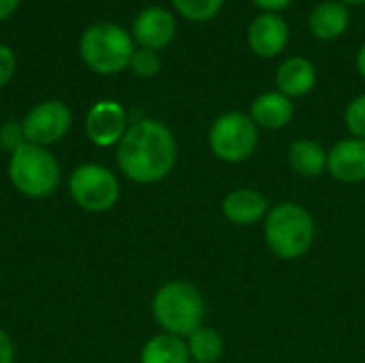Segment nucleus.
Segmentation results:
<instances>
[{"label": "nucleus", "instance_id": "obj_1", "mask_svg": "<svg viewBox=\"0 0 365 363\" xmlns=\"http://www.w3.org/2000/svg\"><path fill=\"white\" fill-rule=\"evenodd\" d=\"M118 167L135 184L163 182L178 163V141L167 124L143 118L128 126L118 143Z\"/></svg>", "mask_w": 365, "mask_h": 363}, {"label": "nucleus", "instance_id": "obj_2", "mask_svg": "<svg viewBox=\"0 0 365 363\" xmlns=\"http://www.w3.org/2000/svg\"><path fill=\"white\" fill-rule=\"evenodd\" d=\"M263 240L274 257L282 261L302 259L317 240L314 216L295 201H282L269 208L263 220Z\"/></svg>", "mask_w": 365, "mask_h": 363}, {"label": "nucleus", "instance_id": "obj_3", "mask_svg": "<svg viewBox=\"0 0 365 363\" xmlns=\"http://www.w3.org/2000/svg\"><path fill=\"white\" fill-rule=\"evenodd\" d=\"M152 317L165 334L186 340L190 334L203 327V295L186 280L165 282L152 297Z\"/></svg>", "mask_w": 365, "mask_h": 363}, {"label": "nucleus", "instance_id": "obj_4", "mask_svg": "<svg viewBox=\"0 0 365 363\" xmlns=\"http://www.w3.org/2000/svg\"><path fill=\"white\" fill-rule=\"evenodd\" d=\"M6 173L13 188L28 199H45L53 195L62 178L56 156L47 148L28 141L11 152Z\"/></svg>", "mask_w": 365, "mask_h": 363}, {"label": "nucleus", "instance_id": "obj_5", "mask_svg": "<svg viewBox=\"0 0 365 363\" xmlns=\"http://www.w3.org/2000/svg\"><path fill=\"white\" fill-rule=\"evenodd\" d=\"M81 60L98 75H115L130 66L135 53L133 36L118 24L101 21L90 26L79 43Z\"/></svg>", "mask_w": 365, "mask_h": 363}, {"label": "nucleus", "instance_id": "obj_6", "mask_svg": "<svg viewBox=\"0 0 365 363\" xmlns=\"http://www.w3.org/2000/svg\"><path fill=\"white\" fill-rule=\"evenodd\" d=\"M207 143L212 154L229 165L246 163L259 145V126L242 111H229L214 120Z\"/></svg>", "mask_w": 365, "mask_h": 363}, {"label": "nucleus", "instance_id": "obj_7", "mask_svg": "<svg viewBox=\"0 0 365 363\" xmlns=\"http://www.w3.org/2000/svg\"><path fill=\"white\" fill-rule=\"evenodd\" d=\"M71 199L86 212L103 214L115 208L120 201L118 175L98 163L77 165L68 175Z\"/></svg>", "mask_w": 365, "mask_h": 363}, {"label": "nucleus", "instance_id": "obj_8", "mask_svg": "<svg viewBox=\"0 0 365 363\" xmlns=\"http://www.w3.org/2000/svg\"><path fill=\"white\" fill-rule=\"evenodd\" d=\"M71 122V109L62 101H43L26 113L21 126L28 143L49 148L68 133Z\"/></svg>", "mask_w": 365, "mask_h": 363}, {"label": "nucleus", "instance_id": "obj_9", "mask_svg": "<svg viewBox=\"0 0 365 363\" xmlns=\"http://www.w3.org/2000/svg\"><path fill=\"white\" fill-rule=\"evenodd\" d=\"M128 131L126 109L118 101H98L86 116V135L98 148L118 145Z\"/></svg>", "mask_w": 365, "mask_h": 363}, {"label": "nucleus", "instance_id": "obj_10", "mask_svg": "<svg viewBox=\"0 0 365 363\" xmlns=\"http://www.w3.org/2000/svg\"><path fill=\"white\" fill-rule=\"evenodd\" d=\"M327 173L342 184L365 182V139L346 137L327 152Z\"/></svg>", "mask_w": 365, "mask_h": 363}, {"label": "nucleus", "instance_id": "obj_11", "mask_svg": "<svg viewBox=\"0 0 365 363\" xmlns=\"http://www.w3.org/2000/svg\"><path fill=\"white\" fill-rule=\"evenodd\" d=\"M289 43V26L278 13H261L248 28V45L261 58H276Z\"/></svg>", "mask_w": 365, "mask_h": 363}, {"label": "nucleus", "instance_id": "obj_12", "mask_svg": "<svg viewBox=\"0 0 365 363\" xmlns=\"http://www.w3.org/2000/svg\"><path fill=\"white\" fill-rule=\"evenodd\" d=\"M133 36L141 47L163 49L175 36V17L163 6H148L135 17Z\"/></svg>", "mask_w": 365, "mask_h": 363}, {"label": "nucleus", "instance_id": "obj_13", "mask_svg": "<svg viewBox=\"0 0 365 363\" xmlns=\"http://www.w3.org/2000/svg\"><path fill=\"white\" fill-rule=\"evenodd\" d=\"M220 210L229 223H233L237 227H248V225H257V223L265 220V216L269 212V201L263 193L242 186V188H233L231 193L225 195Z\"/></svg>", "mask_w": 365, "mask_h": 363}, {"label": "nucleus", "instance_id": "obj_14", "mask_svg": "<svg viewBox=\"0 0 365 363\" xmlns=\"http://www.w3.org/2000/svg\"><path fill=\"white\" fill-rule=\"evenodd\" d=\"M293 116H295L293 98L284 96L278 90L259 94L250 105V118L259 128L280 131L291 124Z\"/></svg>", "mask_w": 365, "mask_h": 363}, {"label": "nucleus", "instance_id": "obj_15", "mask_svg": "<svg viewBox=\"0 0 365 363\" xmlns=\"http://www.w3.org/2000/svg\"><path fill=\"white\" fill-rule=\"evenodd\" d=\"M276 86L289 98H302L310 94L317 86V68L308 58L293 56L287 58L276 71Z\"/></svg>", "mask_w": 365, "mask_h": 363}, {"label": "nucleus", "instance_id": "obj_16", "mask_svg": "<svg viewBox=\"0 0 365 363\" xmlns=\"http://www.w3.org/2000/svg\"><path fill=\"white\" fill-rule=\"evenodd\" d=\"M289 167L302 178H321L327 173V150L314 139H297L287 152Z\"/></svg>", "mask_w": 365, "mask_h": 363}, {"label": "nucleus", "instance_id": "obj_17", "mask_svg": "<svg viewBox=\"0 0 365 363\" xmlns=\"http://www.w3.org/2000/svg\"><path fill=\"white\" fill-rule=\"evenodd\" d=\"M349 21H351L349 9L338 0H325L317 4L314 11L310 13V30L321 41H334L342 36L344 30L349 28Z\"/></svg>", "mask_w": 365, "mask_h": 363}, {"label": "nucleus", "instance_id": "obj_18", "mask_svg": "<svg viewBox=\"0 0 365 363\" xmlns=\"http://www.w3.org/2000/svg\"><path fill=\"white\" fill-rule=\"evenodd\" d=\"M139 363H190V353L184 338L163 332L143 344Z\"/></svg>", "mask_w": 365, "mask_h": 363}, {"label": "nucleus", "instance_id": "obj_19", "mask_svg": "<svg viewBox=\"0 0 365 363\" xmlns=\"http://www.w3.org/2000/svg\"><path fill=\"white\" fill-rule=\"evenodd\" d=\"M186 347L190 353V362L195 363H216L225 355V338L207 325L190 334L186 338Z\"/></svg>", "mask_w": 365, "mask_h": 363}, {"label": "nucleus", "instance_id": "obj_20", "mask_svg": "<svg viewBox=\"0 0 365 363\" xmlns=\"http://www.w3.org/2000/svg\"><path fill=\"white\" fill-rule=\"evenodd\" d=\"M180 15L190 21H207L216 17L225 4V0H171Z\"/></svg>", "mask_w": 365, "mask_h": 363}, {"label": "nucleus", "instance_id": "obj_21", "mask_svg": "<svg viewBox=\"0 0 365 363\" xmlns=\"http://www.w3.org/2000/svg\"><path fill=\"white\" fill-rule=\"evenodd\" d=\"M130 68L135 75L148 79V77H154L158 71H160V58L154 49H148V47H139L135 49L133 58H130Z\"/></svg>", "mask_w": 365, "mask_h": 363}, {"label": "nucleus", "instance_id": "obj_22", "mask_svg": "<svg viewBox=\"0 0 365 363\" xmlns=\"http://www.w3.org/2000/svg\"><path fill=\"white\" fill-rule=\"evenodd\" d=\"M344 124L351 133V137L365 139V94L353 98L344 111Z\"/></svg>", "mask_w": 365, "mask_h": 363}, {"label": "nucleus", "instance_id": "obj_23", "mask_svg": "<svg viewBox=\"0 0 365 363\" xmlns=\"http://www.w3.org/2000/svg\"><path fill=\"white\" fill-rule=\"evenodd\" d=\"M24 143H26V135H24L21 122L11 120V122H4V124L0 126V145H2L4 150L13 152V150H17V148L24 145Z\"/></svg>", "mask_w": 365, "mask_h": 363}, {"label": "nucleus", "instance_id": "obj_24", "mask_svg": "<svg viewBox=\"0 0 365 363\" xmlns=\"http://www.w3.org/2000/svg\"><path fill=\"white\" fill-rule=\"evenodd\" d=\"M13 75H15V53L11 47L0 43V88L6 86Z\"/></svg>", "mask_w": 365, "mask_h": 363}, {"label": "nucleus", "instance_id": "obj_25", "mask_svg": "<svg viewBox=\"0 0 365 363\" xmlns=\"http://www.w3.org/2000/svg\"><path fill=\"white\" fill-rule=\"evenodd\" d=\"M0 363H15V344L2 327H0Z\"/></svg>", "mask_w": 365, "mask_h": 363}, {"label": "nucleus", "instance_id": "obj_26", "mask_svg": "<svg viewBox=\"0 0 365 363\" xmlns=\"http://www.w3.org/2000/svg\"><path fill=\"white\" fill-rule=\"evenodd\" d=\"M259 9L267 11V13H276V11H282L287 9L293 0H252Z\"/></svg>", "mask_w": 365, "mask_h": 363}, {"label": "nucleus", "instance_id": "obj_27", "mask_svg": "<svg viewBox=\"0 0 365 363\" xmlns=\"http://www.w3.org/2000/svg\"><path fill=\"white\" fill-rule=\"evenodd\" d=\"M19 6V0H0V21L11 17Z\"/></svg>", "mask_w": 365, "mask_h": 363}, {"label": "nucleus", "instance_id": "obj_28", "mask_svg": "<svg viewBox=\"0 0 365 363\" xmlns=\"http://www.w3.org/2000/svg\"><path fill=\"white\" fill-rule=\"evenodd\" d=\"M357 71H359V75L365 79V45L359 49V53H357Z\"/></svg>", "mask_w": 365, "mask_h": 363}, {"label": "nucleus", "instance_id": "obj_29", "mask_svg": "<svg viewBox=\"0 0 365 363\" xmlns=\"http://www.w3.org/2000/svg\"><path fill=\"white\" fill-rule=\"evenodd\" d=\"M338 2H342V4H361L365 0H338Z\"/></svg>", "mask_w": 365, "mask_h": 363}]
</instances>
